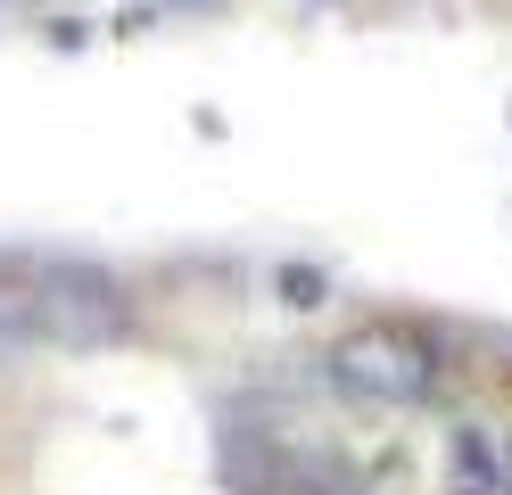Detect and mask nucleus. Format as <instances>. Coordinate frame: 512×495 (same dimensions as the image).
<instances>
[{"label":"nucleus","mask_w":512,"mask_h":495,"mask_svg":"<svg viewBox=\"0 0 512 495\" xmlns=\"http://www.w3.org/2000/svg\"><path fill=\"white\" fill-rule=\"evenodd\" d=\"M281 289H290V306H314V289H323V281H314L306 264H298V273H281Z\"/></svg>","instance_id":"obj_5"},{"label":"nucleus","mask_w":512,"mask_h":495,"mask_svg":"<svg viewBox=\"0 0 512 495\" xmlns=\"http://www.w3.org/2000/svg\"><path fill=\"white\" fill-rule=\"evenodd\" d=\"M25 281H34V322H42V347H108L124 339V297L108 273H91V264H25Z\"/></svg>","instance_id":"obj_2"},{"label":"nucleus","mask_w":512,"mask_h":495,"mask_svg":"<svg viewBox=\"0 0 512 495\" xmlns=\"http://www.w3.org/2000/svg\"><path fill=\"white\" fill-rule=\"evenodd\" d=\"M331 380L364 405H430L438 396V355L430 339H413L397 322H364L331 347Z\"/></svg>","instance_id":"obj_1"},{"label":"nucleus","mask_w":512,"mask_h":495,"mask_svg":"<svg viewBox=\"0 0 512 495\" xmlns=\"http://www.w3.org/2000/svg\"><path fill=\"white\" fill-rule=\"evenodd\" d=\"M504 479H512V446H504Z\"/></svg>","instance_id":"obj_6"},{"label":"nucleus","mask_w":512,"mask_h":495,"mask_svg":"<svg viewBox=\"0 0 512 495\" xmlns=\"http://www.w3.org/2000/svg\"><path fill=\"white\" fill-rule=\"evenodd\" d=\"M42 347V322H34V281H25V264L17 273H0V372L9 363H25Z\"/></svg>","instance_id":"obj_3"},{"label":"nucleus","mask_w":512,"mask_h":495,"mask_svg":"<svg viewBox=\"0 0 512 495\" xmlns=\"http://www.w3.org/2000/svg\"><path fill=\"white\" fill-rule=\"evenodd\" d=\"M504 479V454L479 438V429H455V446H446V487L455 495H496Z\"/></svg>","instance_id":"obj_4"}]
</instances>
